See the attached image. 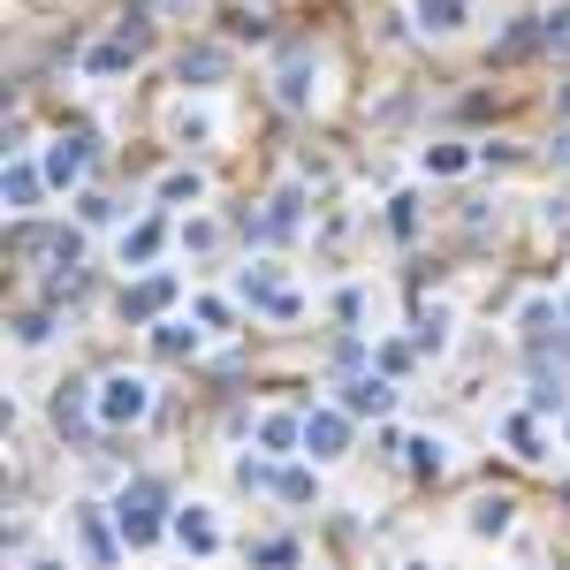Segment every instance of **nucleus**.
I'll use <instances>...</instances> for the list:
<instances>
[{
	"mask_svg": "<svg viewBox=\"0 0 570 570\" xmlns=\"http://www.w3.org/2000/svg\"><path fill=\"white\" fill-rule=\"evenodd\" d=\"M404 365H411V342H381V373H388V381H396V373H404Z\"/></svg>",
	"mask_w": 570,
	"mask_h": 570,
	"instance_id": "obj_37",
	"label": "nucleus"
},
{
	"mask_svg": "<svg viewBox=\"0 0 570 570\" xmlns=\"http://www.w3.org/2000/svg\"><path fill=\"white\" fill-rule=\"evenodd\" d=\"M563 335H570V296H563Z\"/></svg>",
	"mask_w": 570,
	"mask_h": 570,
	"instance_id": "obj_41",
	"label": "nucleus"
},
{
	"mask_svg": "<svg viewBox=\"0 0 570 570\" xmlns=\"http://www.w3.org/2000/svg\"><path fill=\"white\" fill-rule=\"evenodd\" d=\"M275 495H282V502H312V495H319V479H312L304 464H289L282 479H275Z\"/></svg>",
	"mask_w": 570,
	"mask_h": 570,
	"instance_id": "obj_26",
	"label": "nucleus"
},
{
	"mask_svg": "<svg viewBox=\"0 0 570 570\" xmlns=\"http://www.w3.org/2000/svg\"><path fill=\"white\" fill-rule=\"evenodd\" d=\"M38 167H46V183H54V190H69V183H77V175L92 167V138H84V130H77V138H54Z\"/></svg>",
	"mask_w": 570,
	"mask_h": 570,
	"instance_id": "obj_8",
	"label": "nucleus"
},
{
	"mask_svg": "<svg viewBox=\"0 0 570 570\" xmlns=\"http://www.w3.org/2000/svg\"><path fill=\"white\" fill-rule=\"evenodd\" d=\"M419 350H449V312H419Z\"/></svg>",
	"mask_w": 570,
	"mask_h": 570,
	"instance_id": "obj_28",
	"label": "nucleus"
},
{
	"mask_svg": "<svg viewBox=\"0 0 570 570\" xmlns=\"http://www.w3.org/2000/svg\"><path fill=\"white\" fill-rule=\"evenodd\" d=\"M213 244H221L213 221H183V252H213Z\"/></svg>",
	"mask_w": 570,
	"mask_h": 570,
	"instance_id": "obj_35",
	"label": "nucleus"
},
{
	"mask_svg": "<svg viewBox=\"0 0 570 570\" xmlns=\"http://www.w3.org/2000/svg\"><path fill=\"white\" fill-rule=\"evenodd\" d=\"M510 449H517V456H540V427H533V411L510 419Z\"/></svg>",
	"mask_w": 570,
	"mask_h": 570,
	"instance_id": "obj_29",
	"label": "nucleus"
},
{
	"mask_svg": "<svg viewBox=\"0 0 570 570\" xmlns=\"http://www.w3.org/2000/svg\"><path fill=\"white\" fill-rule=\"evenodd\" d=\"M167 533H175V540H183L190 556H213V548H221V525H213V517H206L198 502H190V510H175V525H167Z\"/></svg>",
	"mask_w": 570,
	"mask_h": 570,
	"instance_id": "obj_12",
	"label": "nucleus"
},
{
	"mask_svg": "<svg viewBox=\"0 0 570 570\" xmlns=\"http://www.w3.org/2000/svg\"><path fill=\"white\" fill-rule=\"evenodd\" d=\"M540 38H548V54H570V8L540 15Z\"/></svg>",
	"mask_w": 570,
	"mask_h": 570,
	"instance_id": "obj_30",
	"label": "nucleus"
},
{
	"mask_svg": "<svg viewBox=\"0 0 570 570\" xmlns=\"http://www.w3.org/2000/svg\"><path fill=\"white\" fill-rule=\"evenodd\" d=\"M236 296H244L252 312H267V319H296V312H304V296H296L275 267H244V275H236Z\"/></svg>",
	"mask_w": 570,
	"mask_h": 570,
	"instance_id": "obj_4",
	"label": "nucleus"
},
{
	"mask_svg": "<svg viewBox=\"0 0 570 570\" xmlns=\"http://www.w3.org/2000/svg\"><path fill=\"white\" fill-rule=\"evenodd\" d=\"M388 404H396L388 373H358V381L342 388V411H350V419H388Z\"/></svg>",
	"mask_w": 570,
	"mask_h": 570,
	"instance_id": "obj_9",
	"label": "nucleus"
},
{
	"mask_svg": "<svg viewBox=\"0 0 570 570\" xmlns=\"http://www.w3.org/2000/svg\"><path fill=\"white\" fill-rule=\"evenodd\" d=\"M144 8H167V15H183V8H190V0H144Z\"/></svg>",
	"mask_w": 570,
	"mask_h": 570,
	"instance_id": "obj_40",
	"label": "nucleus"
},
{
	"mask_svg": "<svg viewBox=\"0 0 570 570\" xmlns=\"http://www.w3.org/2000/svg\"><path fill=\"white\" fill-rule=\"evenodd\" d=\"M563 502H570V487H563Z\"/></svg>",
	"mask_w": 570,
	"mask_h": 570,
	"instance_id": "obj_44",
	"label": "nucleus"
},
{
	"mask_svg": "<svg viewBox=\"0 0 570 570\" xmlns=\"http://www.w3.org/2000/svg\"><path fill=\"white\" fill-rule=\"evenodd\" d=\"M77 533H84V556H92V563H115V533H123V525H107V517H100V502H84V510H77Z\"/></svg>",
	"mask_w": 570,
	"mask_h": 570,
	"instance_id": "obj_14",
	"label": "nucleus"
},
{
	"mask_svg": "<svg viewBox=\"0 0 570 570\" xmlns=\"http://www.w3.org/2000/svg\"><path fill=\"white\" fill-rule=\"evenodd\" d=\"M77 213H84V221H92V229H107V221H115V213H123V206H115V198H100V190H92V198H77Z\"/></svg>",
	"mask_w": 570,
	"mask_h": 570,
	"instance_id": "obj_34",
	"label": "nucleus"
},
{
	"mask_svg": "<svg viewBox=\"0 0 570 570\" xmlns=\"http://www.w3.org/2000/svg\"><path fill=\"white\" fill-rule=\"evenodd\" d=\"M312 92H319V69H312L304 54H289L282 77H275V100H282L289 115H304V107H312Z\"/></svg>",
	"mask_w": 570,
	"mask_h": 570,
	"instance_id": "obj_10",
	"label": "nucleus"
},
{
	"mask_svg": "<svg viewBox=\"0 0 570 570\" xmlns=\"http://www.w3.org/2000/svg\"><path fill=\"white\" fill-rule=\"evenodd\" d=\"M84 296H92V275H84V267H61V275L46 282V304H84Z\"/></svg>",
	"mask_w": 570,
	"mask_h": 570,
	"instance_id": "obj_20",
	"label": "nucleus"
},
{
	"mask_svg": "<svg viewBox=\"0 0 570 570\" xmlns=\"http://www.w3.org/2000/svg\"><path fill=\"white\" fill-rule=\"evenodd\" d=\"M54 419H61V427H77V419H84V381H69V388L54 396Z\"/></svg>",
	"mask_w": 570,
	"mask_h": 570,
	"instance_id": "obj_32",
	"label": "nucleus"
},
{
	"mask_svg": "<svg viewBox=\"0 0 570 570\" xmlns=\"http://www.w3.org/2000/svg\"><path fill=\"white\" fill-rule=\"evenodd\" d=\"M563 404H570L563 373H533V419H540V411H556V419H563Z\"/></svg>",
	"mask_w": 570,
	"mask_h": 570,
	"instance_id": "obj_23",
	"label": "nucleus"
},
{
	"mask_svg": "<svg viewBox=\"0 0 570 570\" xmlns=\"http://www.w3.org/2000/svg\"><path fill=\"white\" fill-rule=\"evenodd\" d=\"M152 342H160V358H190V350H198V327H183V319H160V327H152Z\"/></svg>",
	"mask_w": 570,
	"mask_h": 570,
	"instance_id": "obj_21",
	"label": "nucleus"
},
{
	"mask_svg": "<svg viewBox=\"0 0 570 570\" xmlns=\"http://www.w3.org/2000/svg\"><path fill=\"white\" fill-rule=\"evenodd\" d=\"M404 570H427V563H404Z\"/></svg>",
	"mask_w": 570,
	"mask_h": 570,
	"instance_id": "obj_42",
	"label": "nucleus"
},
{
	"mask_svg": "<svg viewBox=\"0 0 570 570\" xmlns=\"http://www.w3.org/2000/svg\"><path fill=\"white\" fill-rule=\"evenodd\" d=\"M563 115H570V92H563Z\"/></svg>",
	"mask_w": 570,
	"mask_h": 570,
	"instance_id": "obj_43",
	"label": "nucleus"
},
{
	"mask_svg": "<svg viewBox=\"0 0 570 570\" xmlns=\"http://www.w3.org/2000/svg\"><path fill=\"white\" fill-rule=\"evenodd\" d=\"M259 563H267V570H289V563H296V548H289V540H267V548H259Z\"/></svg>",
	"mask_w": 570,
	"mask_h": 570,
	"instance_id": "obj_38",
	"label": "nucleus"
},
{
	"mask_svg": "<svg viewBox=\"0 0 570 570\" xmlns=\"http://www.w3.org/2000/svg\"><path fill=\"white\" fill-rule=\"evenodd\" d=\"M198 198H206V175H198V167L160 175V206H198Z\"/></svg>",
	"mask_w": 570,
	"mask_h": 570,
	"instance_id": "obj_18",
	"label": "nucleus"
},
{
	"mask_svg": "<svg viewBox=\"0 0 570 570\" xmlns=\"http://www.w3.org/2000/svg\"><path fill=\"white\" fill-rule=\"evenodd\" d=\"M236 479H244V487H275V479H282V472H275V464H267V456H244V464H236Z\"/></svg>",
	"mask_w": 570,
	"mask_h": 570,
	"instance_id": "obj_36",
	"label": "nucleus"
},
{
	"mask_svg": "<svg viewBox=\"0 0 570 570\" xmlns=\"http://www.w3.org/2000/svg\"><path fill=\"white\" fill-rule=\"evenodd\" d=\"M175 138H183V144H206V138H213V115H190V107H183V115H175Z\"/></svg>",
	"mask_w": 570,
	"mask_h": 570,
	"instance_id": "obj_33",
	"label": "nucleus"
},
{
	"mask_svg": "<svg viewBox=\"0 0 570 570\" xmlns=\"http://www.w3.org/2000/svg\"><path fill=\"white\" fill-rule=\"evenodd\" d=\"M304 449H312V464H335V456H350V411H342V404H319V411H304Z\"/></svg>",
	"mask_w": 570,
	"mask_h": 570,
	"instance_id": "obj_5",
	"label": "nucleus"
},
{
	"mask_svg": "<svg viewBox=\"0 0 570 570\" xmlns=\"http://www.w3.org/2000/svg\"><path fill=\"white\" fill-rule=\"evenodd\" d=\"M144 54H152V23H144V15H123L115 38H100V46L84 54V77H123V69H138Z\"/></svg>",
	"mask_w": 570,
	"mask_h": 570,
	"instance_id": "obj_1",
	"label": "nucleus"
},
{
	"mask_svg": "<svg viewBox=\"0 0 570 570\" xmlns=\"http://www.w3.org/2000/svg\"><path fill=\"white\" fill-rule=\"evenodd\" d=\"M160 236H167V229H160V221H138V229H130V236H123V267H144V259H152V252H160Z\"/></svg>",
	"mask_w": 570,
	"mask_h": 570,
	"instance_id": "obj_19",
	"label": "nucleus"
},
{
	"mask_svg": "<svg viewBox=\"0 0 570 570\" xmlns=\"http://www.w3.org/2000/svg\"><path fill=\"white\" fill-rule=\"evenodd\" d=\"M411 15H419V31H433V38H456V31H464V15H472V8H464V0H419V8H411Z\"/></svg>",
	"mask_w": 570,
	"mask_h": 570,
	"instance_id": "obj_15",
	"label": "nucleus"
},
{
	"mask_svg": "<svg viewBox=\"0 0 570 570\" xmlns=\"http://www.w3.org/2000/svg\"><path fill=\"white\" fill-rule=\"evenodd\" d=\"M229 61H236V54H229L221 38H198V46H183V54H175V77H183L190 92H206V84H221V77H229Z\"/></svg>",
	"mask_w": 570,
	"mask_h": 570,
	"instance_id": "obj_7",
	"label": "nucleus"
},
{
	"mask_svg": "<svg viewBox=\"0 0 570 570\" xmlns=\"http://www.w3.org/2000/svg\"><path fill=\"white\" fill-rule=\"evenodd\" d=\"M548 38H540V23H510L502 38H495V61H525V54H540Z\"/></svg>",
	"mask_w": 570,
	"mask_h": 570,
	"instance_id": "obj_17",
	"label": "nucleus"
},
{
	"mask_svg": "<svg viewBox=\"0 0 570 570\" xmlns=\"http://www.w3.org/2000/svg\"><path fill=\"white\" fill-rule=\"evenodd\" d=\"M259 449H267V456H289V449H304V419H289V411L259 419Z\"/></svg>",
	"mask_w": 570,
	"mask_h": 570,
	"instance_id": "obj_16",
	"label": "nucleus"
},
{
	"mask_svg": "<svg viewBox=\"0 0 570 570\" xmlns=\"http://www.w3.org/2000/svg\"><path fill=\"white\" fill-rule=\"evenodd\" d=\"M198 327H229V304L221 296H198Z\"/></svg>",
	"mask_w": 570,
	"mask_h": 570,
	"instance_id": "obj_39",
	"label": "nucleus"
},
{
	"mask_svg": "<svg viewBox=\"0 0 570 570\" xmlns=\"http://www.w3.org/2000/svg\"><path fill=\"white\" fill-rule=\"evenodd\" d=\"M167 304H175V282H167V275H144V282L123 289V312H130V319H160Z\"/></svg>",
	"mask_w": 570,
	"mask_h": 570,
	"instance_id": "obj_11",
	"label": "nucleus"
},
{
	"mask_svg": "<svg viewBox=\"0 0 570 570\" xmlns=\"http://www.w3.org/2000/svg\"><path fill=\"white\" fill-rule=\"evenodd\" d=\"M38 190H54V183H46V167L8 160V213H31V206H38Z\"/></svg>",
	"mask_w": 570,
	"mask_h": 570,
	"instance_id": "obj_13",
	"label": "nucleus"
},
{
	"mask_svg": "<svg viewBox=\"0 0 570 570\" xmlns=\"http://www.w3.org/2000/svg\"><path fill=\"white\" fill-rule=\"evenodd\" d=\"M404 449H411V472H441V464H449V441H441V433H419V441H404Z\"/></svg>",
	"mask_w": 570,
	"mask_h": 570,
	"instance_id": "obj_25",
	"label": "nucleus"
},
{
	"mask_svg": "<svg viewBox=\"0 0 570 570\" xmlns=\"http://www.w3.org/2000/svg\"><path fill=\"white\" fill-rule=\"evenodd\" d=\"M15 342H23V350L54 342V312H23V319H15Z\"/></svg>",
	"mask_w": 570,
	"mask_h": 570,
	"instance_id": "obj_27",
	"label": "nucleus"
},
{
	"mask_svg": "<svg viewBox=\"0 0 570 570\" xmlns=\"http://www.w3.org/2000/svg\"><path fill=\"white\" fill-rule=\"evenodd\" d=\"M160 510H167L160 479H130V487H123V502H115V525H123V540H130V548H144V540H160V525H167Z\"/></svg>",
	"mask_w": 570,
	"mask_h": 570,
	"instance_id": "obj_3",
	"label": "nucleus"
},
{
	"mask_svg": "<svg viewBox=\"0 0 570 570\" xmlns=\"http://www.w3.org/2000/svg\"><path fill=\"white\" fill-rule=\"evenodd\" d=\"M472 533H487V540L510 533V502H502V495H479V502H472Z\"/></svg>",
	"mask_w": 570,
	"mask_h": 570,
	"instance_id": "obj_22",
	"label": "nucleus"
},
{
	"mask_svg": "<svg viewBox=\"0 0 570 570\" xmlns=\"http://www.w3.org/2000/svg\"><path fill=\"white\" fill-rule=\"evenodd\" d=\"M8 244H15L23 259H54V267H77V259H84V236H77V229H31V221H23Z\"/></svg>",
	"mask_w": 570,
	"mask_h": 570,
	"instance_id": "obj_6",
	"label": "nucleus"
},
{
	"mask_svg": "<svg viewBox=\"0 0 570 570\" xmlns=\"http://www.w3.org/2000/svg\"><path fill=\"white\" fill-rule=\"evenodd\" d=\"M472 160H479L472 144H427V175H464Z\"/></svg>",
	"mask_w": 570,
	"mask_h": 570,
	"instance_id": "obj_24",
	"label": "nucleus"
},
{
	"mask_svg": "<svg viewBox=\"0 0 570 570\" xmlns=\"http://www.w3.org/2000/svg\"><path fill=\"white\" fill-rule=\"evenodd\" d=\"M144 411H152V381L144 373H107L100 396H92V419L100 427H138Z\"/></svg>",
	"mask_w": 570,
	"mask_h": 570,
	"instance_id": "obj_2",
	"label": "nucleus"
},
{
	"mask_svg": "<svg viewBox=\"0 0 570 570\" xmlns=\"http://www.w3.org/2000/svg\"><path fill=\"white\" fill-rule=\"evenodd\" d=\"M388 229L411 244V236H419V198H396V206H388Z\"/></svg>",
	"mask_w": 570,
	"mask_h": 570,
	"instance_id": "obj_31",
	"label": "nucleus"
}]
</instances>
